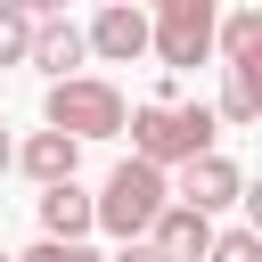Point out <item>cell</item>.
Instances as JSON below:
<instances>
[{
  "label": "cell",
  "instance_id": "obj_1",
  "mask_svg": "<svg viewBox=\"0 0 262 262\" xmlns=\"http://www.w3.org/2000/svg\"><path fill=\"white\" fill-rule=\"evenodd\" d=\"M123 131H131V156H139V164H156L164 180H172L180 164L213 156V139H221V123H213V106H205V98H147V106H131V115H123Z\"/></svg>",
  "mask_w": 262,
  "mask_h": 262
},
{
  "label": "cell",
  "instance_id": "obj_14",
  "mask_svg": "<svg viewBox=\"0 0 262 262\" xmlns=\"http://www.w3.org/2000/svg\"><path fill=\"white\" fill-rule=\"evenodd\" d=\"M205 262H262V229H213Z\"/></svg>",
  "mask_w": 262,
  "mask_h": 262
},
{
  "label": "cell",
  "instance_id": "obj_13",
  "mask_svg": "<svg viewBox=\"0 0 262 262\" xmlns=\"http://www.w3.org/2000/svg\"><path fill=\"white\" fill-rule=\"evenodd\" d=\"M25 49H33V8L0 0V66H25Z\"/></svg>",
  "mask_w": 262,
  "mask_h": 262
},
{
  "label": "cell",
  "instance_id": "obj_18",
  "mask_svg": "<svg viewBox=\"0 0 262 262\" xmlns=\"http://www.w3.org/2000/svg\"><path fill=\"white\" fill-rule=\"evenodd\" d=\"M0 262H16V254H0Z\"/></svg>",
  "mask_w": 262,
  "mask_h": 262
},
{
  "label": "cell",
  "instance_id": "obj_11",
  "mask_svg": "<svg viewBox=\"0 0 262 262\" xmlns=\"http://www.w3.org/2000/svg\"><path fill=\"white\" fill-rule=\"evenodd\" d=\"M213 49H221V66H262V8L213 16Z\"/></svg>",
  "mask_w": 262,
  "mask_h": 262
},
{
  "label": "cell",
  "instance_id": "obj_4",
  "mask_svg": "<svg viewBox=\"0 0 262 262\" xmlns=\"http://www.w3.org/2000/svg\"><path fill=\"white\" fill-rule=\"evenodd\" d=\"M147 49H156L172 74H180V66H205V57H213V0H156Z\"/></svg>",
  "mask_w": 262,
  "mask_h": 262
},
{
  "label": "cell",
  "instance_id": "obj_10",
  "mask_svg": "<svg viewBox=\"0 0 262 262\" xmlns=\"http://www.w3.org/2000/svg\"><path fill=\"white\" fill-rule=\"evenodd\" d=\"M41 237H49V246H90V188H82V180L41 188Z\"/></svg>",
  "mask_w": 262,
  "mask_h": 262
},
{
  "label": "cell",
  "instance_id": "obj_17",
  "mask_svg": "<svg viewBox=\"0 0 262 262\" xmlns=\"http://www.w3.org/2000/svg\"><path fill=\"white\" fill-rule=\"evenodd\" d=\"M8 156H16V139H8V123H0V172H8Z\"/></svg>",
  "mask_w": 262,
  "mask_h": 262
},
{
  "label": "cell",
  "instance_id": "obj_8",
  "mask_svg": "<svg viewBox=\"0 0 262 262\" xmlns=\"http://www.w3.org/2000/svg\"><path fill=\"white\" fill-rule=\"evenodd\" d=\"M8 164H16L33 188H66V180H74V164H82V147H74L66 131H33V139H25Z\"/></svg>",
  "mask_w": 262,
  "mask_h": 262
},
{
  "label": "cell",
  "instance_id": "obj_7",
  "mask_svg": "<svg viewBox=\"0 0 262 262\" xmlns=\"http://www.w3.org/2000/svg\"><path fill=\"white\" fill-rule=\"evenodd\" d=\"M82 49H98L106 66H131V57H147V16L115 0V8H98V16L82 25Z\"/></svg>",
  "mask_w": 262,
  "mask_h": 262
},
{
  "label": "cell",
  "instance_id": "obj_3",
  "mask_svg": "<svg viewBox=\"0 0 262 262\" xmlns=\"http://www.w3.org/2000/svg\"><path fill=\"white\" fill-rule=\"evenodd\" d=\"M123 90L106 82V74H74V82H49V98H41V131H66L74 147H90V139H115L123 131Z\"/></svg>",
  "mask_w": 262,
  "mask_h": 262
},
{
  "label": "cell",
  "instance_id": "obj_15",
  "mask_svg": "<svg viewBox=\"0 0 262 262\" xmlns=\"http://www.w3.org/2000/svg\"><path fill=\"white\" fill-rule=\"evenodd\" d=\"M16 262H106V254H90V246H49V237H41V246L16 254Z\"/></svg>",
  "mask_w": 262,
  "mask_h": 262
},
{
  "label": "cell",
  "instance_id": "obj_12",
  "mask_svg": "<svg viewBox=\"0 0 262 262\" xmlns=\"http://www.w3.org/2000/svg\"><path fill=\"white\" fill-rule=\"evenodd\" d=\"M229 82H221V106H213V123H254L262 115V66H221Z\"/></svg>",
  "mask_w": 262,
  "mask_h": 262
},
{
  "label": "cell",
  "instance_id": "obj_16",
  "mask_svg": "<svg viewBox=\"0 0 262 262\" xmlns=\"http://www.w3.org/2000/svg\"><path fill=\"white\" fill-rule=\"evenodd\" d=\"M115 262H164V254H156V246H147V237H139V246H123V254H115Z\"/></svg>",
  "mask_w": 262,
  "mask_h": 262
},
{
  "label": "cell",
  "instance_id": "obj_9",
  "mask_svg": "<svg viewBox=\"0 0 262 262\" xmlns=\"http://www.w3.org/2000/svg\"><path fill=\"white\" fill-rule=\"evenodd\" d=\"M147 246H156L164 262H205V246H213V221H205V213H188V205H164V213L147 221Z\"/></svg>",
  "mask_w": 262,
  "mask_h": 262
},
{
  "label": "cell",
  "instance_id": "obj_2",
  "mask_svg": "<svg viewBox=\"0 0 262 262\" xmlns=\"http://www.w3.org/2000/svg\"><path fill=\"white\" fill-rule=\"evenodd\" d=\"M172 205V180L156 172V164H139V156H123L115 172H106V188L90 196V229H106L115 246H139L147 237V221Z\"/></svg>",
  "mask_w": 262,
  "mask_h": 262
},
{
  "label": "cell",
  "instance_id": "obj_6",
  "mask_svg": "<svg viewBox=\"0 0 262 262\" xmlns=\"http://www.w3.org/2000/svg\"><path fill=\"white\" fill-rule=\"evenodd\" d=\"M90 49H82V25L66 16V8H49V0H33V49H25V66H41L49 82H74V66H82Z\"/></svg>",
  "mask_w": 262,
  "mask_h": 262
},
{
  "label": "cell",
  "instance_id": "obj_5",
  "mask_svg": "<svg viewBox=\"0 0 262 262\" xmlns=\"http://www.w3.org/2000/svg\"><path fill=\"white\" fill-rule=\"evenodd\" d=\"M237 196H246V172H237V164H229L221 147L172 172V205H188V213H205V221H213V213H229Z\"/></svg>",
  "mask_w": 262,
  "mask_h": 262
}]
</instances>
